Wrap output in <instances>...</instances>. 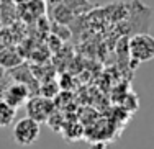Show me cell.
<instances>
[{"instance_id":"5","label":"cell","mask_w":154,"mask_h":149,"mask_svg":"<svg viewBox=\"0 0 154 149\" xmlns=\"http://www.w3.org/2000/svg\"><path fill=\"white\" fill-rule=\"evenodd\" d=\"M46 12V2L45 0H30L25 5H20V17L28 18V20H36V18H41Z\"/></svg>"},{"instance_id":"6","label":"cell","mask_w":154,"mask_h":149,"mask_svg":"<svg viewBox=\"0 0 154 149\" xmlns=\"http://www.w3.org/2000/svg\"><path fill=\"white\" fill-rule=\"evenodd\" d=\"M20 62H21V57L17 51H12V49L0 51V64L3 67H15Z\"/></svg>"},{"instance_id":"3","label":"cell","mask_w":154,"mask_h":149,"mask_svg":"<svg viewBox=\"0 0 154 149\" xmlns=\"http://www.w3.org/2000/svg\"><path fill=\"white\" fill-rule=\"evenodd\" d=\"M26 111H28V116L36 120L38 123L46 121L53 113V102L48 97H35V99L28 100Z\"/></svg>"},{"instance_id":"9","label":"cell","mask_w":154,"mask_h":149,"mask_svg":"<svg viewBox=\"0 0 154 149\" xmlns=\"http://www.w3.org/2000/svg\"><path fill=\"white\" fill-rule=\"evenodd\" d=\"M0 23H2V20H0Z\"/></svg>"},{"instance_id":"7","label":"cell","mask_w":154,"mask_h":149,"mask_svg":"<svg viewBox=\"0 0 154 149\" xmlns=\"http://www.w3.org/2000/svg\"><path fill=\"white\" fill-rule=\"evenodd\" d=\"M15 115V108H12L7 102H0V126H7Z\"/></svg>"},{"instance_id":"8","label":"cell","mask_w":154,"mask_h":149,"mask_svg":"<svg viewBox=\"0 0 154 149\" xmlns=\"http://www.w3.org/2000/svg\"><path fill=\"white\" fill-rule=\"evenodd\" d=\"M13 2H15L17 5H25V3H28L30 0H13Z\"/></svg>"},{"instance_id":"4","label":"cell","mask_w":154,"mask_h":149,"mask_svg":"<svg viewBox=\"0 0 154 149\" xmlns=\"http://www.w3.org/2000/svg\"><path fill=\"white\" fill-rule=\"evenodd\" d=\"M26 99H28V89L23 84H15L7 90L3 102H7L12 108H18L26 102Z\"/></svg>"},{"instance_id":"1","label":"cell","mask_w":154,"mask_h":149,"mask_svg":"<svg viewBox=\"0 0 154 149\" xmlns=\"http://www.w3.org/2000/svg\"><path fill=\"white\" fill-rule=\"evenodd\" d=\"M130 57L133 62H149L154 59V36L149 33H136L130 38Z\"/></svg>"},{"instance_id":"2","label":"cell","mask_w":154,"mask_h":149,"mask_svg":"<svg viewBox=\"0 0 154 149\" xmlns=\"http://www.w3.org/2000/svg\"><path fill=\"white\" fill-rule=\"evenodd\" d=\"M39 123L30 116H25L18 120L13 126V139L20 146H33L39 138Z\"/></svg>"}]
</instances>
